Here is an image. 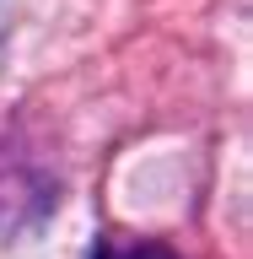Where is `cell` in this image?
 <instances>
[{
  "instance_id": "6da1fadb",
  "label": "cell",
  "mask_w": 253,
  "mask_h": 259,
  "mask_svg": "<svg viewBox=\"0 0 253 259\" xmlns=\"http://www.w3.org/2000/svg\"><path fill=\"white\" fill-rule=\"evenodd\" d=\"M92 259H178L167 243H151V238H108Z\"/></svg>"
}]
</instances>
